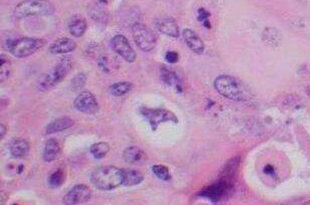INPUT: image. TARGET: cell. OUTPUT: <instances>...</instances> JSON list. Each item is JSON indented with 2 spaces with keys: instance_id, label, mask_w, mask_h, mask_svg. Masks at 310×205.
I'll list each match as a JSON object with an SVG mask.
<instances>
[{
  "instance_id": "obj_15",
  "label": "cell",
  "mask_w": 310,
  "mask_h": 205,
  "mask_svg": "<svg viewBox=\"0 0 310 205\" xmlns=\"http://www.w3.org/2000/svg\"><path fill=\"white\" fill-rule=\"evenodd\" d=\"M123 158L128 164H142L146 160V154L139 147L130 146L124 150Z\"/></svg>"
},
{
  "instance_id": "obj_23",
  "label": "cell",
  "mask_w": 310,
  "mask_h": 205,
  "mask_svg": "<svg viewBox=\"0 0 310 205\" xmlns=\"http://www.w3.org/2000/svg\"><path fill=\"white\" fill-rule=\"evenodd\" d=\"M110 145L106 142H98L90 147V153L95 159H103L110 152Z\"/></svg>"
},
{
  "instance_id": "obj_29",
  "label": "cell",
  "mask_w": 310,
  "mask_h": 205,
  "mask_svg": "<svg viewBox=\"0 0 310 205\" xmlns=\"http://www.w3.org/2000/svg\"><path fill=\"white\" fill-rule=\"evenodd\" d=\"M179 60V55L176 51H173V50H168L166 53H165V61L170 64V65H174L178 62Z\"/></svg>"
},
{
  "instance_id": "obj_10",
  "label": "cell",
  "mask_w": 310,
  "mask_h": 205,
  "mask_svg": "<svg viewBox=\"0 0 310 205\" xmlns=\"http://www.w3.org/2000/svg\"><path fill=\"white\" fill-rule=\"evenodd\" d=\"M111 48L127 63L132 64L136 61V51L133 49L127 38L122 35H117L110 41Z\"/></svg>"
},
{
  "instance_id": "obj_34",
  "label": "cell",
  "mask_w": 310,
  "mask_h": 205,
  "mask_svg": "<svg viewBox=\"0 0 310 205\" xmlns=\"http://www.w3.org/2000/svg\"><path fill=\"white\" fill-rule=\"evenodd\" d=\"M99 1L101 2V4H102V3H107V2H108V0H99Z\"/></svg>"
},
{
  "instance_id": "obj_26",
  "label": "cell",
  "mask_w": 310,
  "mask_h": 205,
  "mask_svg": "<svg viewBox=\"0 0 310 205\" xmlns=\"http://www.w3.org/2000/svg\"><path fill=\"white\" fill-rule=\"evenodd\" d=\"M65 172L63 169H57L55 172H53L48 178H47V184L50 188H58L62 186V184L65 181Z\"/></svg>"
},
{
  "instance_id": "obj_11",
  "label": "cell",
  "mask_w": 310,
  "mask_h": 205,
  "mask_svg": "<svg viewBox=\"0 0 310 205\" xmlns=\"http://www.w3.org/2000/svg\"><path fill=\"white\" fill-rule=\"evenodd\" d=\"M154 23L160 34L173 39H178L180 37V30L174 18L170 16L158 17L155 19Z\"/></svg>"
},
{
  "instance_id": "obj_31",
  "label": "cell",
  "mask_w": 310,
  "mask_h": 205,
  "mask_svg": "<svg viewBox=\"0 0 310 205\" xmlns=\"http://www.w3.org/2000/svg\"><path fill=\"white\" fill-rule=\"evenodd\" d=\"M0 128H1V134H0V138H1V139H3V138H4V136H5V134H6V127H5L3 124H1V125H0Z\"/></svg>"
},
{
  "instance_id": "obj_8",
  "label": "cell",
  "mask_w": 310,
  "mask_h": 205,
  "mask_svg": "<svg viewBox=\"0 0 310 205\" xmlns=\"http://www.w3.org/2000/svg\"><path fill=\"white\" fill-rule=\"evenodd\" d=\"M75 109L86 115H95L99 112L100 106L96 97L88 91H83L74 101Z\"/></svg>"
},
{
  "instance_id": "obj_22",
  "label": "cell",
  "mask_w": 310,
  "mask_h": 205,
  "mask_svg": "<svg viewBox=\"0 0 310 205\" xmlns=\"http://www.w3.org/2000/svg\"><path fill=\"white\" fill-rule=\"evenodd\" d=\"M262 39L267 45H269L271 47L279 46L282 41V37H281L280 32L275 28H266L263 33Z\"/></svg>"
},
{
  "instance_id": "obj_27",
  "label": "cell",
  "mask_w": 310,
  "mask_h": 205,
  "mask_svg": "<svg viewBox=\"0 0 310 205\" xmlns=\"http://www.w3.org/2000/svg\"><path fill=\"white\" fill-rule=\"evenodd\" d=\"M152 172L158 179H160L162 181H170L171 180V174L169 172V169L164 165H153L152 166Z\"/></svg>"
},
{
  "instance_id": "obj_5",
  "label": "cell",
  "mask_w": 310,
  "mask_h": 205,
  "mask_svg": "<svg viewBox=\"0 0 310 205\" xmlns=\"http://www.w3.org/2000/svg\"><path fill=\"white\" fill-rule=\"evenodd\" d=\"M45 41L41 39L20 38L6 41L8 51L16 58H25L42 48Z\"/></svg>"
},
{
  "instance_id": "obj_19",
  "label": "cell",
  "mask_w": 310,
  "mask_h": 205,
  "mask_svg": "<svg viewBox=\"0 0 310 205\" xmlns=\"http://www.w3.org/2000/svg\"><path fill=\"white\" fill-rule=\"evenodd\" d=\"M123 172V185L127 187L131 186H136L143 182L144 180V175L135 169L131 168H124L122 169Z\"/></svg>"
},
{
  "instance_id": "obj_1",
  "label": "cell",
  "mask_w": 310,
  "mask_h": 205,
  "mask_svg": "<svg viewBox=\"0 0 310 205\" xmlns=\"http://www.w3.org/2000/svg\"><path fill=\"white\" fill-rule=\"evenodd\" d=\"M75 66L73 56H63L57 64L45 74L38 82V89L40 92H46L54 89L59 83L64 82Z\"/></svg>"
},
{
  "instance_id": "obj_6",
  "label": "cell",
  "mask_w": 310,
  "mask_h": 205,
  "mask_svg": "<svg viewBox=\"0 0 310 205\" xmlns=\"http://www.w3.org/2000/svg\"><path fill=\"white\" fill-rule=\"evenodd\" d=\"M140 114L147 120L152 131H156L158 126L162 123H178V119L171 111L161 108H140Z\"/></svg>"
},
{
  "instance_id": "obj_12",
  "label": "cell",
  "mask_w": 310,
  "mask_h": 205,
  "mask_svg": "<svg viewBox=\"0 0 310 205\" xmlns=\"http://www.w3.org/2000/svg\"><path fill=\"white\" fill-rule=\"evenodd\" d=\"M77 42L74 40L63 37L56 40L49 45L48 51L51 54H66L74 51L77 48Z\"/></svg>"
},
{
  "instance_id": "obj_3",
  "label": "cell",
  "mask_w": 310,
  "mask_h": 205,
  "mask_svg": "<svg viewBox=\"0 0 310 205\" xmlns=\"http://www.w3.org/2000/svg\"><path fill=\"white\" fill-rule=\"evenodd\" d=\"M214 86L220 95L232 101L245 102L252 98L250 91L244 83L231 76H219L214 82Z\"/></svg>"
},
{
  "instance_id": "obj_9",
  "label": "cell",
  "mask_w": 310,
  "mask_h": 205,
  "mask_svg": "<svg viewBox=\"0 0 310 205\" xmlns=\"http://www.w3.org/2000/svg\"><path fill=\"white\" fill-rule=\"evenodd\" d=\"M93 196L91 188L85 184L75 185L64 196L63 203L66 205H80L88 203Z\"/></svg>"
},
{
  "instance_id": "obj_14",
  "label": "cell",
  "mask_w": 310,
  "mask_h": 205,
  "mask_svg": "<svg viewBox=\"0 0 310 205\" xmlns=\"http://www.w3.org/2000/svg\"><path fill=\"white\" fill-rule=\"evenodd\" d=\"M74 126V121L70 117H60L56 118L53 121L46 125L44 129V134L45 135H53L59 132L66 131Z\"/></svg>"
},
{
  "instance_id": "obj_13",
  "label": "cell",
  "mask_w": 310,
  "mask_h": 205,
  "mask_svg": "<svg viewBox=\"0 0 310 205\" xmlns=\"http://www.w3.org/2000/svg\"><path fill=\"white\" fill-rule=\"evenodd\" d=\"M183 39L188 47L196 54H201L204 51V43L201 39L190 28H185L182 33Z\"/></svg>"
},
{
  "instance_id": "obj_4",
  "label": "cell",
  "mask_w": 310,
  "mask_h": 205,
  "mask_svg": "<svg viewBox=\"0 0 310 205\" xmlns=\"http://www.w3.org/2000/svg\"><path fill=\"white\" fill-rule=\"evenodd\" d=\"M55 5L47 0H24L19 2L14 9V14L18 18L32 16H48L54 14Z\"/></svg>"
},
{
  "instance_id": "obj_21",
  "label": "cell",
  "mask_w": 310,
  "mask_h": 205,
  "mask_svg": "<svg viewBox=\"0 0 310 205\" xmlns=\"http://www.w3.org/2000/svg\"><path fill=\"white\" fill-rule=\"evenodd\" d=\"M30 150H31V147H30L29 142L23 139H17L15 141H13V143L10 146V154L13 158H16V159L24 158L25 156H28L30 153Z\"/></svg>"
},
{
  "instance_id": "obj_25",
  "label": "cell",
  "mask_w": 310,
  "mask_h": 205,
  "mask_svg": "<svg viewBox=\"0 0 310 205\" xmlns=\"http://www.w3.org/2000/svg\"><path fill=\"white\" fill-rule=\"evenodd\" d=\"M12 73V66L10 60L4 55L1 54L0 56V80L1 82L7 81V79L10 77Z\"/></svg>"
},
{
  "instance_id": "obj_18",
  "label": "cell",
  "mask_w": 310,
  "mask_h": 205,
  "mask_svg": "<svg viewBox=\"0 0 310 205\" xmlns=\"http://www.w3.org/2000/svg\"><path fill=\"white\" fill-rule=\"evenodd\" d=\"M61 155V146L56 139H48L45 142L42 158L44 162H53Z\"/></svg>"
},
{
  "instance_id": "obj_7",
  "label": "cell",
  "mask_w": 310,
  "mask_h": 205,
  "mask_svg": "<svg viewBox=\"0 0 310 205\" xmlns=\"http://www.w3.org/2000/svg\"><path fill=\"white\" fill-rule=\"evenodd\" d=\"M132 37L135 44L142 51H151L157 43L154 34L144 24L136 22L132 26Z\"/></svg>"
},
{
  "instance_id": "obj_24",
  "label": "cell",
  "mask_w": 310,
  "mask_h": 205,
  "mask_svg": "<svg viewBox=\"0 0 310 205\" xmlns=\"http://www.w3.org/2000/svg\"><path fill=\"white\" fill-rule=\"evenodd\" d=\"M132 89H133V84L131 82L123 81V82L112 83L109 86V93L114 97H122L130 93Z\"/></svg>"
},
{
  "instance_id": "obj_17",
  "label": "cell",
  "mask_w": 310,
  "mask_h": 205,
  "mask_svg": "<svg viewBox=\"0 0 310 205\" xmlns=\"http://www.w3.org/2000/svg\"><path fill=\"white\" fill-rule=\"evenodd\" d=\"M87 20L82 15H73L68 23L69 32L75 38L83 37L87 31Z\"/></svg>"
},
{
  "instance_id": "obj_20",
  "label": "cell",
  "mask_w": 310,
  "mask_h": 205,
  "mask_svg": "<svg viewBox=\"0 0 310 205\" xmlns=\"http://www.w3.org/2000/svg\"><path fill=\"white\" fill-rule=\"evenodd\" d=\"M160 79L164 83L175 87L177 90V92H179V93L183 92L182 80L178 78V76L174 72H172L168 68H166V67L160 68Z\"/></svg>"
},
{
  "instance_id": "obj_32",
  "label": "cell",
  "mask_w": 310,
  "mask_h": 205,
  "mask_svg": "<svg viewBox=\"0 0 310 205\" xmlns=\"http://www.w3.org/2000/svg\"><path fill=\"white\" fill-rule=\"evenodd\" d=\"M211 23H210V21H209V19L208 20H205V21H203V25H204V27L206 26L208 28H211V25H210Z\"/></svg>"
},
{
  "instance_id": "obj_33",
  "label": "cell",
  "mask_w": 310,
  "mask_h": 205,
  "mask_svg": "<svg viewBox=\"0 0 310 205\" xmlns=\"http://www.w3.org/2000/svg\"><path fill=\"white\" fill-rule=\"evenodd\" d=\"M306 94L310 97V86H308V87L306 89Z\"/></svg>"
},
{
  "instance_id": "obj_30",
  "label": "cell",
  "mask_w": 310,
  "mask_h": 205,
  "mask_svg": "<svg viewBox=\"0 0 310 205\" xmlns=\"http://www.w3.org/2000/svg\"><path fill=\"white\" fill-rule=\"evenodd\" d=\"M210 12L208 11V10H205V8H199L198 9V11H197V19L199 20V21H205V20H208L209 19V17H210Z\"/></svg>"
},
{
  "instance_id": "obj_16",
  "label": "cell",
  "mask_w": 310,
  "mask_h": 205,
  "mask_svg": "<svg viewBox=\"0 0 310 205\" xmlns=\"http://www.w3.org/2000/svg\"><path fill=\"white\" fill-rule=\"evenodd\" d=\"M90 17L99 24H107L109 21L110 14L108 10L99 3H93L88 8Z\"/></svg>"
},
{
  "instance_id": "obj_28",
  "label": "cell",
  "mask_w": 310,
  "mask_h": 205,
  "mask_svg": "<svg viewBox=\"0 0 310 205\" xmlns=\"http://www.w3.org/2000/svg\"><path fill=\"white\" fill-rule=\"evenodd\" d=\"M86 82H87V75L84 73H79L71 81L70 86L73 91H80L86 85Z\"/></svg>"
},
{
  "instance_id": "obj_2",
  "label": "cell",
  "mask_w": 310,
  "mask_h": 205,
  "mask_svg": "<svg viewBox=\"0 0 310 205\" xmlns=\"http://www.w3.org/2000/svg\"><path fill=\"white\" fill-rule=\"evenodd\" d=\"M90 179L97 189L110 191L123 185V172L122 169L115 166H101L92 172Z\"/></svg>"
}]
</instances>
